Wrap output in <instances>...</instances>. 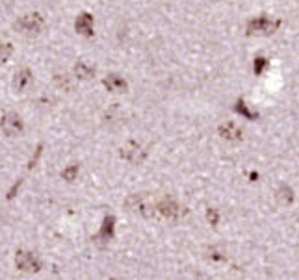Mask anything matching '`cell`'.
<instances>
[{"instance_id":"4fadbf2b","label":"cell","mask_w":299,"mask_h":280,"mask_svg":"<svg viewBox=\"0 0 299 280\" xmlns=\"http://www.w3.org/2000/svg\"><path fill=\"white\" fill-rule=\"evenodd\" d=\"M13 52H15V48H13L11 43H8V41H0V65L8 63L9 58L13 56Z\"/></svg>"},{"instance_id":"30bf717a","label":"cell","mask_w":299,"mask_h":280,"mask_svg":"<svg viewBox=\"0 0 299 280\" xmlns=\"http://www.w3.org/2000/svg\"><path fill=\"white\" fill-rule=\"evenodd\" d=\"M114 232H115V219L114 215H106L104 221H102V225H100V230L97 238L102 240V241H110L112 238H114Z\"/></svg>"},{"instance_id":"9a60e30c","label":"cell","mask_w":299,"mask_h":280,"mask_svg":"<svg viewBox=\"0 0 299 280\" xmlns=\"http://www.w3.org/2000/svg\"><path fill=\"white\" fill-rule=\"evenodd\" d=\"M236 112L244 115L246 119H255V117H256V114H253V112L246 106V102H244V100H240V102L236 104Z\"/></svg>"},{"instance_id":"ac0fdd59","label":"cell","mask_w":299,"mask_h":280,"mask_svg":"<svg viewBox=\"0 0 299 280\" xmlns=\"http://www.w3.org/2000/svg\"><path fill=\"white\" fill-rule=\"evenodd\" d=\"M207 217H208V221H210L212 225H217V219H219V215H217V212H215V210H208Z\"/></svg>"},{"instance_id":"8fae6325","label":"cell","mask_w":299,"mask_h":280,"mask_svg":"<svg viewBox=\"0 0 299 280\" xmlns=\"http://www.w3.org/2000/svg\"><path fill=\"white\" fill-rule=\"evenodd\" d=\"M219 136L223 139H229V141H236V139L242 137V130L238 128L234 122H227V124L219 126Z\"/></svg>"},{"instance_id":"2e32d148","label":"cell","mask_w":299,"mask_h":280,"mask_svg":"<svg viewBox=\"0 0 299 280\" xmlns=\"http://www.w3.org/2000/svg\"><path fill=\"white\" fill-rule=\"evenodd\" d=\"M279 199H281V200H284V202H292L294 195H292L290 188H281V190H279Z\"/></svg>"},{"instance_id":"e0dca14e","label":"cell","mask_w":299,"mask_h":280,"mask_svg":"<svg viewBox=\"0 0 299 280\" xmlns=\"http://www.w3.org/2000/svg\"><path fill=\"white\" fill-rule=\"evenodd\" d=\"M266 65H268V61L264 60V58H256V60H255V73L260 75L262 71L266 69Z\"/></svg>"},{"instance_id":"3957f363","label":"cell","mask_w":299,"mask_h":280,"mask_svg":"<svg viewBox=\"0 0 299 280\" xmlns=\"http://www.w3.org/2000/svg\"><path fill=\"white\" fill-rule=\"evenodd\" d=\"M0 130L4 132V136L17 137L24 132V121L23 117L17 112H6L0 117Z\"/></svg>"},{"instance_id":"8992f818","label":"cell","mask_w":299,"mask_h":280,"mask_svg":"<svg viewBox=\"0 0 299 280\" xmlns=\"http://www.w3.org/2000/svg\"><path fill=\"white\" fill-rule=\"evenodd\" d=\"M121 156H123L127 161H130V163H141L143 158H145V151H141V147H139L138 143L130 141V143H127L123 149H121Z\"/></svg>"},{"instance_id":"ba28073f","label":"cell","mask_w":299,"mask_h":280,"mask_svg":"<svg viewBox=\"0 0 299 280\" xmlns=\"http://www.w3.org/2000/svg\"><path fill=\"white\" fill-rule=\"evenodd\" d=\"M158 210L164 217H168V219H175L180 215V206L176 204L173 199H164L160 204H158Z\"/></svg>"},{"instance_id":"7a4b0ae2","label":"cell","mask_w":299,"mask_h":280,"mask_svg":"<svg viewBox=\"0 0 299 280\" xmlns=\"http://www.w3.org/2000/svg\"><path fill=\"white\" fill-rule=\"evenodd\" d=\"M15 267L21 273H28V275H34V273H39L41 267H43V262L38 254H34L30 250L19 249L15 252Z\"/></svg>"},{"instance_id":"52a82bcc","label":"cell","mask_w":299,"mask_h":280,"mask_svg":"<svg viewBox=\"0 0 299 280\" xmlns=\"http://www.w3.org/2000/svg\"><path fill=\"white\" fill-rule=\"evenodd\" d=\"M75 30L77 34L84 36V38H91L93 36V17L89 13H80L75 21Z\"/></svg>"},{"instance_id":"277c9868","label":"cell","mask_w":299,"mask_h":280,"mask_svg":"<svg viewBox=\"0 0 299 280\" xmlns=\"http://www.w3.org/2000/svg\"><path fill=\"white\" fill-rule=\"evenodd\" d=\"M279 28V21H271L268 17H258L253 19L247 24V32L249 34H258V36H266V34H273Z\"/></svg>"},{"instance_id":"9c48e42d","label":"cell","mask_w":299,"mask_h":280,"mask_svg":"<svg viewBox=\"0 0 299 280\" xmlns=\"http://www.w3.org/2000/svg\"><path fill=\"white\" fill-rule=\"evenodd\" d=\"M102 83H104V87H106L108 91H112V93H125V91H127V82L117 75H108L106 78L102 80Z\"/></svg>"},{"instance_id":"6da1fadb","label":"cell","mask_w":299,"mask_h":280,"mask_svg":"<svg viewBox=\"0 0 299 280\" xmlns=\"http://www.w3.org/2000/svg\"><path fill=\"white\" fill-rule=\"evenodd\" d=\"M13 26L19 34H23L26 38H34V36H39L45 28V17L38 11H32V13L19 17Z\"/></svg>"},{"instance_id":"5b68a950","label":"cell","mask_w":299,"mask_h":280,"mask_svg":"<svg viewBox=\"0 0 299 280\" xmlns=\"http://www.w3.org/2000/svg\"><path fill=\"white\" fill-rule=\"evenodd\" d=\"M34 82V75L28 67H21L13 75V89L17 93H24V91L30 87V83Z\"/></svg>"},{"instance_id":"5bb4252c","label":"cell","mask_w":299,"mask_h":280,"mask_svg":"<svg viewBox=\"0 0 299 280\" xmlns=\"http://www.w3.org/2000/svg\"><path fill=\"white\" fill-rule=\"evenodd\" d=\"M78 173H80V167L77 163H71V165H67L62 171V178L67 182H75L78 178Z\"/></svg>"},{"instance_id":"7c38bea8","label":"cell","mask_w":299,"mask_h":280,"mask_svg":"<svg viewBox=\"0 0 299 280\" xmlns=\"http://www.w3.org/2000/svg\"><path fill=\"white\" fill-rule=\"evenodd\" d=\"M75 76L78 80H89L95 76V69L85 61H78V63H75Z\"/></svg>"}]
</instances>
